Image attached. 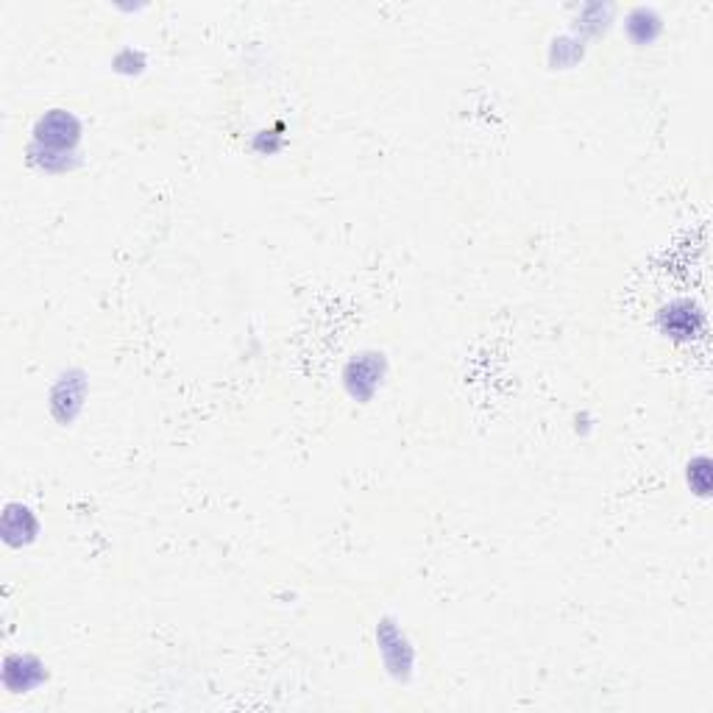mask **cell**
Segmentation results:
<instances>
[{"label": "cell", "mask_w": 713, "mask_h": 713, "mask_svg": "<svg viewBox=\"0 0 713 713\" xmlns=\"http://www.w3.org/2000/svg\"><path fill=\"white\" fill-rule=\"evenodd\" d=\"M585 56V39H580L577 34H563L552 42L549 48V65L555 70H569Z\"/></svg>", "instance_id": "cell-10"}, {"label": "cell", "mask_w": 713, "mask_h": 713, "mask_svg": "<svg viewBox=\"0 0 713 713\" xmlns=\"http://www.w3.org/2000/svg\"><path fill=\"white\" fill-rule=\"evenodd\" d=\"M81 120L67 109H51L39 117L34 126V140L31 145L56 151V154H76V145L81 140Z\"/></svg>", "instance_id": "cell-1"}, {"label": "cell", "mask_w": 713, "mask_h": 713, "mask_svg": "<svg viewBox=\"0 0 713 713\" xmlns=\"http://www.w3.org/2000/svg\"><path fill=\"white\" fill-rule=\"evenodd\" d=\"M616 17V6L613 3H585L577 12V37H599L605 34Z\"/></svg>", "instance_id": "cell-9"}, {"label": "cell", "mask_w": 713, "mask_h": 713, "mask_svg": "<svg viewBox=\"0 0 713 713\" xmlns=\"http://www.w3.org/2000/svg\"><path fill=\"white\" fill-rule=\"evenodd\" d=\"M0 532L3 541L9 546H28L39 532V521L34 516V510L26 505H9L0 521Z\"/></svg>", "instance_id": "cell-6"}, {"label": "cell", "mask_w": 713, "mask_h": 713, "mask_svg": "<svg viewBox=\"0 0 713 713\" xmlns=\"http://www.w3.org/2000/svg\"><path fill=\"white\" fill-rule=\"evenodd\" d=\"M624 28H627V37L633 39L638 48H644L663 34V17L655 6H636L624 17Z\"/></svg>", "instance_id": "cell-8"}, {"label": "cell", "mask_w": 713, "mask_h": 713, "mask_svg": "<svg viewBox=\"0 0 713 713\" xmlns=\"http://www.w3.org/2000/svg\"><path fill=\"white\" fill-rule=\"evenodd\" d=\"M688 485L697 496H708L711 493V460L700 454L688 463Z\"/></svg>", "instance_id": "cell-12"}, {"label": "cell", "mask_w": 713, "mask_h": 713, "mask_svg": "<svg viewBox=\"0 0 713 713\" xmlns=\"http://www.w3.org/2000/svg\"><path fill=\"white\" fill-rule=\"evenodd\" d=\"M84 396H87V376L81 374V371H67V374H62L51 390L53 415H56L62 424H70L78 415V410H81Z\"/></svg>", "instance_id": "cell-4"}, {"label": "cell", "mask_w": 713, "mask_h": 713, "mask_svg": "<svg viewBox=\"0 0 713 713\" xmlns=\"http://www.w3.org/2000/svg\"><path fill=\"white\" fill-rule=\"evenodd\" d=\"M388 374V360L385 354L379 351H363V354H354L343 371V382L346 390L357 402H371L376 390L382 388V379Z\"/></svg>", "instance_id": "cell-2"}, {"label": "cell", "mask_w": 713, "mask_h": 713, "mask_svg": "<svg viewBox=\"0 0 713 713\" xmlns=\"http://www.w3.org/2000/svg\"><path fill=\"white\" fill-rule=\"evenodd\" d=\"M254 148L268 151V154H276V151L282 148V137H279V134H273V131H260V134H257V140H254Z\"/></svg>", "instance_id": "cell-14"}, {"label": "cell", "mask_w": 713, "mask_h": 713, "mask_svg": "<svg viewBox=\"0 0 713 713\" xmlns=\"http://www.w3.org/2000/svg\"><path fill=\"white\" fill-rule=\"evenodd\" d=\"M112 65H115L117 73H123V76H140L145 65H148V56H145L140 48H123V51L115 53Z\"/></svg>", "instance_id": "cell-13"}, {"label": "cell", "mask_w": 713, "mask_h": 713, "mask_svg": "<svg viewBox=\"0 0 713 713\" xmlns=\"http://www.w3.org/2000/svg\"><path fill=\"white\" fill-rule=\"evenodd\" d=\"M45 680V666L31 655H9L3 666V683L12 691H31Z\"/></svg>", "instance_id": "cell-7"}, {"label": "cell", "mask_w": 713, "mask_h": 713, "mask_svg": "<svg viewBox=\"0 0 713 713\" xmlns=\"http://www.w3.org/2000/svg\"><path fill=\"white\" fill-rule=\"evenodd\" d=\"M658 324H661V332L666 338L691 340L700 335L705 315H702V310L694 301L677 299L663 307L661 315H658Z\"/></svg>", "instance_id": "cell-3"}, {"label": "cell", "mask_w": 713, "mask_h": 713, "mask_svg": "<svg viewBox=\"0 0 713 713\" xmlns=\"http://www.w3.org/2000/svg\"><path fill=\"white\" fill-rule=\"evenodd\" d=\"M376 638H379V649H382V658L390 666V672L396 677L410 675V669H413V647L404 638L402 630L390 619H385V622L379 624V630H376Z\"/></svg>", "instance_id": "cell-5"}, {"label": "cell", "mask_w": 713, "mask_h": 713, "mask_svg": "<svg viewBox=\"0 0 713 713\" xmlns=\"http://www.w3.org/2000/svg\"><path fill=\"white\" fill-rule=\"evenodd\" d=\"M28 159H31V165L48 170V173H67L78 165V154H56V151L37 148V145H28Z\"/></svg>", "instance_id": "cell-11"}]
</instances>
